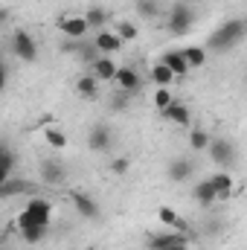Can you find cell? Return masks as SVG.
Instances as JSON below:
<instances>
[{"label":"cell","mask_w":247,"mask_h":250,"mask_svg":"<svg viewBox=\"0 0 247 250\" xmlns=\"http://www.w3.org/2000/svg\"><path fill=\"white\" fill-rule=\"evenodd\" d=\"M44 236H47V227H26V230H21V239L26 245H38V242H44Z\"/></svg>","instance_id":"obj_31"},{"label":"cell","mask_w":247,"mask_h":250,"mask_svg":"<svg viewBox=\"0 0 247 250\" xmlns=\"http://www.w3.org/2000/svg\"><path fill=\"white\" fill-rule=\"evenodd\" d=\"M157 218H160V224H166L169 230H184L186 233V221L178 215V209H172V207H160V209H157Z\"/></svg>","instance_id":"obj_22"},{"label":"cell","mask_w":247,"mask_h":250,"mask_svg":"<svg viewBox=\"0 0 247 250\" xmlns=\"http://www.w3.org/2000/svg\"><path fill=\"white\" fill-rule=\"evenodd\" d=\"M84 18H87L90 29H93V32H99V29H105V26H108V18H111V15H108V9H105V6H90V9L84 12Z\"/></svg>","instance_id":"obj_23"},{"label":"cell","mask_w":247,"mask_h":250,"mask_svg":"<svg viewBox=\"0 0 247 250\" xmlns=\"http://www.w3.org/2000/svg\"><path fill=\"white\" fill-rule=\"evenodd\" d=\"M172 250H192V248H189V245H175Z\"/></svg>","instance_id":"obj_34"},{"label":"cell","mask_w":247,"mask_h":250,"mask_svg":"<svg viewBox=\"0 0 247 250\" xmlns=\"http://www.w3.org/2000/svg\"><path fill=\"white\" fill-rule=\"evenodd\" d=\"M41 181L47 187H62L67 181V169L59 160H41Z\"/></svg>","instance_id":"obj_12"},{"label":"cell","mask_w":247,"mask_h":250,"mask_svg":"<svg viewBox=\"0 0 247 250\" xmlns=\"http://www.w3.org/2000/svg\"><path fill=\"white\" fill-rule=\"evenodd\" d=\"M9 178H15V151L3 143V148H0V184Z\"/></svg>","instance_id":"obj_24"},{"label":"cell","mask_w":247,"mask_h":250,"mask_svg":"<svg viewBox=\"0 0 247 250\" xmlns=\"http://www.w3.org/2000/svg\"><path fill=\"white\" fill-rule=\"evenodd\" d=\"M184 56H186V62H189V67H204L209 50L206 47H198V44H189V47H184Z\"/></svg>","instance_id":"obj_26"},{"label":"cell","mask_w":247,"mask_h":250,"mask_svg":"<svg viewBox=\"0 0 247 250\" xmlns=\"http://www.w3.org/2000/svg\"><path fill=\"white\" fill-rule=\"evenodd\" d=\"M128 96H131V93H120V96H114V102H111V108H114V111H125V108H128Z\"/></svg>","instance_id":"obj_33"},{"label":"cell","mask_w":247,"mask_h":250,"mask_svg":"<svg viewBox=\"0 0 247 250\" xmlns=\"http://www.w3.org/2000/svg\"><path fill=\"white\" fill-rule=\"evenodd\" d=\"M151 102H154V108H157V111H166V108L175 102V96H172V90H169V87H157Z\"/></svg>","instance_id":"obj_30"},{"label":"cell","mask_w":247,"mask_h":250,"mask_svg":"<svg viewBox=\"0 0 247 250\" xmlns=\"http://www.w3.org/2000/svg\"><path fill=\"white\" fill-rule=\"evenodd\" d=\"M166 175H169V181H175V184H186V181H192V175H195V163L186 160V157H175V160L166 166Z\"/></svg>","instance_id":"obj_13"},{"label":"cell","mask_w":247,"mask_h":250,"mask_svg":"<svg viewBox=\"0 0 247 250\" xmlns=\"http://www.w3.org/2000/svg\"><path fill=\"white\" fill-rule=\"evenodd\" d=\"M206 181L212 184L215 195H218V201H233L236 184H233V175H230V172H215V175H209Z\"/></svg>","instance_id":"obj_14"},{"label":"cell","mask_w":247,"mask_h":250,"mask_svg":"<svg viewBox=\"0 0 247 250\" xmlns=\"http://www.w3.org/2000/svg\"><path fill=\"white\" fill-rule=\"evenodd\" d=\"M76 93L84 96V99H96V96H99V79H96L93 73L79 76V79H76Z\"/></svg>","instance_id":"obj_19"},{"label":"cell","mask_w":247,"mask_h":250,"mask_svg":"<svg viewBox=\"0 0 247 250\" xmlns=\"http://www.w3.org/2000/svg\"><path fill=\"white\" fill-rule=\"evenodd\" d=\"M175 245H189V236L184 230H172V233H160V236H151L145 242V250H172Z\"/></svg>","instance_id":"obj_10"},{"label":"cell","mask_w":247,"mask_h":250,"mask_svg":"<svg viewBox=\"0 0 247 250\" xmlns=\"http://www.w3.org/2000/svg\"><path fill=\"white\" fill-rule=\"evenodd\" d=\"M206 151H209V157H212V163H215L218 169H233L236 160H239L236 146H233L230 140H224V137H212V143H209Z\"/></svg>","instance_id":"obj_4"},{"label":"cell","mask_w":247,"mask_h":250,"mask_svg":"<svg viewBox=\"0 0 247 250\" xmlns=\"http://www.w3.org/2000/svg\"><path fill=\"white\" fill-rule=\"evenodd\" d=\"M9 50H12V56H18L21 62H26V64L38 59V44H35L32 32H26V29L12 32V38H9Z\"/></svg>","instance_id":"obj_3"},{"label":"cell","mask_w":247,"mask_h":250,"mask_svg":"<svg viewBox=\"0 0 247 250\" xmlns=\"http://www.w3.org/2000/svg\"><path fill=\"white\" fill-rule=\"evenodd\" d=\"M117 70H120V67H117V62H114L111 56H99L96 62L90 64V73H93L99 82H114V79H117Z\"/></svg>","instance_id":"obj_17"},{"label":"cell","mask_w":247,"mask_h":250,"mask_svg":"<svg viewBox=\"0 0 247 250\" xmlns=\"http://www.w3.org/2000/svg\"><path fill=\"white\" fill-rule=\"evenodd\" d=\"M93 44H96V50H99L102 56H114V53L123 50L125 41L114 32V29H99V32H93Z\"/></svg>","instance_id":"obj_8"},{"label":"cell","mask_w":247,"mask_h":250,"mask_svg":"<svg viewBox=\"0 0 247 250\" xmlns=\"http://www.w3.org/2000/svg\"><path fill=\"white\" fill-rule=\"evenodd\" d=\"M114 82H117V87H120V90H125V93H131V96H134V93H140V90H143V82H145V79H143L134 67H120Z\"/></svg>","instance_id":"obj_11"},{"label":"cell","mask_w":247,"mask_h":250,"mask_svg":"<svg viewBox=\"0 0 247 250\" xmlns=\"http://www.w3.org/2000/svg\"><path fill=\"white\" fill-rule=\"evenodd\" d=\"M184 3H195V0H184Z\"/></svg>","instance_id":"obj_36"},{"label":"cell","mask_w":247,"mask_h":250,"mask_svg":"<svg viewBox=\"0 0 247 250\" xmlns=\"http://www.w3.org/2000/svg\"><path fill=\"white\" fill-rule=\"evenodd\" d=\"M21 192H35V187L29 184V181H23V178H9V181H3L0 184V198H15V195H21Z\"/></svg>","instance_id":"obj_20"},{"label":"cell","mask_w":247,"mask_h":250,"mask_svg":"<svg viewBox=\"0 0 247 250\" xmlns=\"http://www.w3.org/2000/svg\"><path fill=\"white\" fill-rule=\"evenodd\" d=\"M87 146L96 151V154H105V151H111V146H114V134H111V128L108 125H93L90 128V134H87Z\"/></svg>","instance_id":"obj_9"},{"label":"cell","mask_w":247,"mask_h":250,"mask_svg":"<svg viewBox=\"0 0 247 250\" xmlns=\"http://www.w3.org/2000/svg\"><path fill=\"white\" fill-rule=\"evenodd\" d=\"M29 215H32V221L38 224V227H50V218H53V204L47 201V198H29L26 201V207H23Z\"/></svg>","instance_id":"obj_7"},{"label":"cell","mask_w":247,"mask_h":250,"mask_svg":"<svg viewBox=\"0 0 247 250\" xmlns=\"http://www.w3.org/2000/svg\"><path fill=\"white\" fill-rule=\"evenodd\" d=\"M192 23H195V9H192V3L178 0V3L169 6V12H166V29H169L172 35H186V32L192 29Z\"/></svg>","instance_id":"obj_2"},{"label":"cell","mask_w":247,"mask_h":250,"mask_svg":"<svg viewBox=\"0 0 247 250\" xmlns=\"http://www.w3.org/2000/svg\"><path fill=\"white\" fill-rule=\"evenodd\" d=\"M59 29L64 32V38H70V41H82L87 32H93L84 15H64L59 21Z\"/></svg>","instance_id":"obj_5"},{"label":"cell","mask_w":247,"mask_h":250,"mask_svg":"<svg viewBox=\"0 0 247 250\" xmlns=\"http://www.w3.org/2000/svg\"><path fill=\"white\" fill-rule=\"evenodd\" d=\"M114 32H117L123 41H137V38H140V26H137V23H131V21H117Z\"/></svg>","instance_id":"obj_28"},{"label":"cell","mask_w":247,"mask_h":250,"mask_svg":"<svg viewBox=\"0 0 247 250\" xmlns=\"http://www.w3.org/2000/svg\"><path fill=\"white\" fill-rule=\"evenodd\" d=\"M160 62L166 64V67H169L178 79H186V73L192 70V67H189V62H186V56H184V50H166Z\"/></svg>","instance_id":"obj_16"},{"label":"cell","mask_w":247,"mask_h":250,"mask_svg":"<svg viewBox=\"0 0 247 250\" xmlns=\"http://www.w3.org/2000/svg\"><path fill=\"white\" fill-rule=\"evenodd\" d=\"M192 198H195L198 207H212V204L218 201V195H215V189H212L209 181H198V184L192 187Z\"/></svg>","instance_id":"obj_18"},{"label":"cell","mask_w":247,"mask_h":250,"mask_svg":"<svg viewBox=\"0 0 247 250\" xmlns=\"http://www.w3.org/2000/svg\"><path fill=\"white\" fill-rule=\"evenodd\" d=\"M160 114H163V120H169V123L178 125V128H192V111L186 108L184 102H178V99L166 111H160Z\"/></svg>","instance_id":"obj_15"},{"label":"cell","mask_w":247,"mask_h":250,"mask_svg":"<svg viewBox=\"0 0 247 250\" xmlns=\"http://www.w3.org/2000/svg\"><path fill=\"white\" fill-rule=\"evenodd\" d=\"M128 169H131V160H128V157H117V160L111 163V172H114V175H128Z\"/></svg>","instance_id":"obj_32"},{"label":"cell","mask_w":247,"mask_h":250,"mask_svg":"<svg viewBox=\"0 0 247 250\" xmlns=\"http://www.w3.org/2000/svg\"><path fill=\"white\" fill-rule=\"evenodd\" d=\"M134 6H137V15L145 18V21H154V18L160 15V3H157V0H137Z\"/></svg>","instance_id":"obj_27"},{"label":"cell","mask_w":247,"mask_h":250,"mask_svg":"<svg viewBox=\"0 0 247 250\" xmlns=\"http://www.w3.org/2000/svg\"><path fill=\"white\" fill-rule=\"evenodd\" d=\"M247 35V21L242 18H236V21H227V23H221L212 35H209V41H206V50L209 53H224V50H230V47H236L242 38Z\"/></svg>","instance_id":"obj_1"},{"label":"cell","mask_w":247,"mask_h":250,"mask_svg":"<svg viewBox=\"0 0 247 250\" xmlns=\"http://www.w3.org/2000/svg\"><path fill=\"white\" fill-rule=\"evenodd\" d=\"M87 250H99V248H87Z\"/></svg>","instance_id":"obj_37"},{"label":"cell","mask_w":247,"mask_h":250,"mask_svg":"<svg viewBox=\"0 0 247 250\" xmlns=\"http://www.w3.org/2000/svg\"><path fill=\"white\" fill-rule=\"evenodd\" d=\"M70 201H73V207H76V212L82 215V218H90V221H96L99 215H102V209H99V204L87 195V192H79V189H73L70 192Z\"/></svg>","instance_id":"obj_6"},{"label":"cell","mask_w":247,"mask_h":250,"mask_svg":"<svg viewBox=\"0 0 247 250\" xmlns=\"http://www.w3.org/2000/svg\"><path fill=\"white\" fill-rule=\"evenodd\" d=\"M44 140H47L50 148H67V137H64L59 128H53V125L44 128Z\"/></svg>","instance_id":"obj_29"},{"label":"cell","mask_w":247,"mask_h":250,"mask_svg":"<svg viewBox=\"0 0 247 250\" xmlns=\"http://www.w3.org/2000/svg\"><path fill=\"white\" fill-rule=\"evenodd\" d=\"M245 87H247V73H245Z\"/></svg>","instance_id":"obj_35"},{"label":"cell","mask_w":247,"mask_h":250,"mask_svg":"<svg viewBox=\"0 0 247 250\" xmlns=\"http://www.w3.org/2000/svg\"><path fill=\"white\" fill-rule=\"evenodd\" d=\"M209 143H212V137L204 128H189V148L192 151H206Z\"/></svg>","instance_id":"obj_25"},{"label":"cell","mask_w":247,"mask_h":250,"mask_svg":"<svg viewBox=\"0 0 247 250\" xmlns=\"http://www.w3.org/2000/svg\"><path fill=\"white\" fill-rule=\"evenodd\" d=\"M148 79L157 84V87H169L172 82H178V76L166 67L163 62H157V64H151V70H148Z\"/></svg>","instance_id":"obj_21"}]
</instances>
